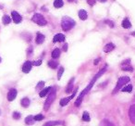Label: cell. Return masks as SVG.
<instances>
[{
    "instance_id": "8fae6325",
    "label": "cell",
    "mask_w": 135,
    "mask_h": 126,
    "mask_svg": "<svg viewBox=\"0 0 135 126\" xmlns=\"http://www.w3.org/2000/svg\"><path fill=\"white\" fill-rule=\"evenodd\" d=\"M65 41V35L62 34H56L54 38H53V42L54 43H57V42H63Z\"/></svg>"
},
{
    "instance_id": "5b68a950",
    "label": "cell",
    "mask_w": 135,
    "mask_h": 126,
    "mask_svg": "<svg viewBox=\"0 0 135 126\" xmlns=\"http://www.w3.org/2000/svg\"><path fill=\"white\" fill-rule=\"evenodd\" d=\"M32 20H33L34 22H35L36 24H38L40 26H45L47 23L45 19L44 18V16H42L41 14H38V13L34 14V16H33V18H32Z\"/></svg>"
},
{
    "instance_id": "1f68e13d",
    "label": "cell",
    "mask_w": 135,
    "mask_h": 126,
    "mask_svg": "<svg viewBox=\"0 0 135 126\" xmlns=\"http://www.w3.org/2000/svg\"><path fill=\"white\" fill-rule=\"evenodd\" d=\"M44 85H45V82H39L38 84H37V86H36V89L39 90V89H41L42 87H44Z\"/></svg>"
},
{
    "instance_id": "7c38bea8",
    "label": "cell",
    "mask_w": 135,
    "mask_h": 126,
    "mask_svg": "<svg viewBox=\"0 0 135 126\" xmlns=\"http://www.w3.org/2000/svg\"><path fill=\"white\" fill-rule=\"evenodd\" d=\"M44 41H45V35L40 34V33H37V35H36V44L41 45V44L44 43Z\"/></svg>"
},
{
    "instance_id": "f546056e",
    "label": "cell",
    "mask_w": 135,
    "mask_h": 126,
    "mask_svg": "<svg viewBox=\"0 0 135 126\" xmlns=\"http://www.w3.org/2000/svg\"><path fill=\"white\" fill-rule=\"evenodd\" d=\"M13 116V119H15V120H19V119H21V113L20 112H17V111H15V112H13L12 114Z\"/></svg>"
},
{
    "instance_id": "277c9868",
    "label": "cell",
    "mask_w": 135,
    "mask_h": 126,
    "mask_svg": "<svg viewBox=\"0 0 135 126\" xmlns=\"http://www.w3.org/2000/svg\"><path fill=\"white\" fill-rule=\"evenodd\" d=\"M130 81H131V79H130V77H128V76H123L121 78H119L118 81V84H117L116 87H115V89L113 90V92L112 93H113V94H116L118 90L121 89V87H122L123 85H125L126 84H128Z\"/></svg>"
},
{
    "instance_id": "60d3db41",
    "label": "cell",
    "mask_w": 135,
    "mask_h": 126,
    "mask_svg": "<svg viewBox=\"0 0 135 126\" xmlns=\"http://www.w3.org/2000/svg\"><path fill=\"white\" fill-rule=\"evenodd\" d=\"M0 114H1V110H0Z\"/></svg>"
},
{
    "instance_id": "d6986e66",
    "label": "cell",
    "mask_w": 135,
    "mask_h": 126,
    "mask_svg": "<svg viewBox=\"0 0 135 126\" xmlns=\"http://www.w3.org/2000/svg\"><path fill=\"white\" fill-rule=\"evenodd\" d=\"M60 56V50L58 48H55L54 50L52 51V58L53 59H57Z\"/></svg>"
},
{
    "instance_id": "603a6c76",
    "label": "cell",
    "mask_w": 135,
    "mask_h": 126,
    "mask_svg": "<svg viewBox=\"0 0 135 126\" xmlns=\"http://www.w3.org/2000/svg\"><path fill=\"white\" fill-rule=\"evenodd\" d=\"M2 21H3L4 24H9L10 21H11V19H10V17L8 16V15H4V16H3V19H2Z\"/></svg>"
},
{
    "instance_id": "d6a6232c",
    "label": "cell",
    "mask_w": 135,
    "mask_h": 126,
    "mask_svg": "<svg viewBox=\"0 0 135 126\" xmlns=\"http://www.w3.org/2000/svg\"><path fill=\"white\" fill-rule=\"evenodd\" d=\"M32 63H33V65H34V66H40L42 64V60L40 59V60H37V61H34V62H32Z\"/></svg>"
},
{
    "instance_id": "e0dca14e",
    "label": "cell",
    "mask_w": 135,
    "mask_h": 126,
    "mask_svg": "<svg viewBox=\"0 0 135 126\" xmlns=\"http://www.w3.org/2000/svg\"><path fill=\"white\" fill-rule=\"evenodd\" d=\"M73 83H74V78H72L71 80H70V82L68 83V84L67 88H66V93L67 94H68L69 92L72 91V89H73Z\"/></svg>"
},
{
    "instance_id": "d4e9b609",
    "label": "cell",
    "mask_w": 135,
    "mask_h": 126,
    "mask_svg": "<svg viewBox=\"0 0 135 126\" xmlns=\"http://www.w3.org/2000/svg\"><path fill=\"white\" fill-rule=\"evenodd\" d=\"M57 65H58V63L55 61V60H50V61H48V66L51 68V69H56V68L57 67Z\"/></svg>"
},
{
    "instance_id": "ac0fdd59",
    "label": "cell",
    "mask_w": 135,
    "mask_h": 126,
    "mask_svg": "<svg viewBox=\"0 0 135 126\" xmlns=\"http://www.w3.org/2000/svg\"><path fill=\"white\" fill-rule=\"evenodd\" d=\"M122 27L125 28V29H129L131 27V21H129L128 19H124L122 21Z\"/></svg>"
},
{
    "instance_id": "30bf717a",
    "label": "cell",
    "mask_w": 135,
    "mask_h": 126,
    "mask_svg": "<svg viewBox=\"0 0 135 126\" xmlns=\"http://www.w3.org/2000/svg\"><path fill=\"white\" fill-rule=\"evenodd\" d=\"M11 16H12V19L15 23H20V22L22 21L21 16L17 12V11H12V12H11Z\"/></svg>"
},
{
    "instance_id": "8992f818",
    "label": "cell",
    "mask_w": 135,
    "mask_h": 126,
    "mask_svg": "<svg viewBox=\"0 0 135 126\" xmlns=\"http://www.w3.org/2000/svg\"><path fill=\"white\" fill-rule=\"evenodd\" d=\"M76 92H77V89H76V90H75V91H74V93L72 94V95H71V96H70V97H65V98H62V99L60 100V103H59V104H60V106H62V107H64V106H66V105H67L69 101L71 100V99H72V98H73V97H75V95H76Z\"/></svg>"
},
{
    "instance_id": "4316f807",
    "label": "cell",
    "mask_w": 135,
    "mask_h": 126,
    "mask_svg": "<svg viewBox=\"0 0 135 126\" xmlns=\"http://www.w3.org/2000/svg\"><path fill=\"white\" fill-rule=\"evenodd\" d=\"M121 69H122L123 71H126V72H132L133 71L132 67L130 66L129 64L128 65H121Z\"/></svg>"
},
{
    "instance_id": "6da1fadb",
    "label": "cell",
    "mask_w": 135,
    "mask_h": 126,
    "mask_svg": "<svg viewBox=\"0 0 135 126\" xmlns=\"http://www.w3.org/2000/svg\"><path fill=\"white\" fill-rule=\"evenodd\" d=\"M106 67H104L101 70V71H100V72L97 73L96 75L93 77V80H92V82H91V83L88 84V86H87V87H86V88H85L84 90L82 91V92L80 93V95L79 96V97L77 98L76 102H75V106H76V107H79V106L80 105V103H81V101H82V98H83V97H84L85 95H86V94H87V93H88L89 91L92 89V87L93 86V84H94V83L96 82L97 79H98V78H100V77H101V76L104 74V72H106Z\"/></svg>"
},
{
    "instance_id": "d590c367",
    "label": "cell",
    "mask_w": 135,
    "mask_h": 126,
    "mask_svg": "<svg viewBox=\"0 0 135 126\" xmlns=\"http://www.w3.org/2000/svg\"><path fill=\"white\" fill-rule=\"evenodd\" d=\"M67 48H68V45L67 44H65V45H64V47H63V50L67 51Z\"/></svg>"
},
{
    "instance_id": "4dcf8cb0",
    "label": "cell",
    "mask_w": 135,
    "mask_h": 126,
    "mask_svg": "<svg viewBox=\"0 0 135 126\" xmlns=\"http://www.w3.org/2000/svg\"><path fill=\"white\" fill-rule=\"evenodd\" d=\"M44 115H42V114H38V115H36V116H34V121H42V120H44Z\"/></svg>"
},
{
    "instance_id": "44dd1931",
    "label": "cell",
    "mask_w": 135,
    "mask_h": 126,
    "mask_svg": "<svg viewBox=\"0 0 135 126\" xmlns=\"http://www.w3.org/2000/svg\"><path fill=\"white\" fill-rule=\"evenodd\" d=\"M62 122L56 121V122H47L46 123H45L43 126H56V125H60Z\"/></svg>"
},
{
    "instance_id": "cb8c5ba5",
    "label": "cell",
    "mask_w": 135,
    "mask_h": 126,
    "mask_svg": "<svg viewBox=\"0 0 135 126\" xmlns=\"http://www.w3.org/2000/svg\"><path fill=\"white\" fill-rule=\"evenodd\" d=\"M34 119L33 116H28V117L25 119V123L26 124H34Z\"/></svg>"
},
{
    "instance_id": "52a82bcc",
    "label": "cell",
    "mask_w": 135,
    "mask_h": 126,
    "mask_svg": "<svg viewBox=\"0 0 135 126\" xmlns=\"http://www.w3.org/2000/svg\"><path fill=\"white\" fill-rule=\"evenodd\" d=\"M129 116L131 122L135 124V105H131L130 109H129Z\"/></svg>"
},
{
    "instance_id": "2e32d148",
    "label": "cell",
    "mask_w": 135,
    "mask_h": 126,
    "mask_svg": "<svg viewBox=\"0 0 135 126\" xmlns=\"http://www.w3.org/2000/svg\"><path fill=\"white\" fill-rule=\"evenodd\" d=\"M21 104L23 108H28V107L30 106V99L28 98V97H24V98H22L21 101Z\"/></svg>"
},
{
    "instance_id": "9a60e30c",
    "label": "cell",
    "mask_w": 135,
    "mask_h": 126,
    "mask_svg": "<svg viewBox=\"0 0 135 126\" xmlns=\"http://www.w3.org/2000/svg\"><path fill=\"white\" fill-rule=\"evenodd\" d=\"M79 17H80V19L81 21H85L87 19V17H88L87 12L85 10H83V9H80V11H79Z\"/></svg>"
},
{
    "instance_id": "7402d4cb",
    "label": "cell",
    "mask_w": 135,
    "mask_h": 126,
    "mask_svg": "<svg viewBox=\"0 0 135 126\" xmlns=\"http://www.w3.org/2000/svg\"><path fill=\"white\" fill-rule=\"evenodd\" d=\"M99 126H115V125L111 122H109L108 120H103Z\"/></svg>"
},
{
    "instance_id": "f1b7e54d",
    "label": "cell",
    "mask_w": 135,
    "mask_h": 126,
    "mask_svg": "<svg viewBox=\"0 0 135 126\" xmlns=\"http://www.w3.org/2000/svg\"><path fill=\"white\" fill-rule=\"evenodd\" d=\"M63 72H64V68L61 67L58 70V72H57V79H58V80L61 79V76H62V74H63Z\"/></svg>"
},
{
    "instance_id": "74e56055",
    "label": "cell",
    "mask_w": 135,
    "mask_h": 126,
    "mask_svg": "<svg viewBox=\"0 0 135 126\" xmlns=\"http://www.w3.org/2000/svg\"><path fill=\"white\" fill-rule=\"evenodd\" d=\"M101 3H105V2H106V0H99Z\"/></svg>"
},
{
    "instance_id": "9c48e42d",
    "label": "cell",
    "mask_w": 135,
    "mask_h": 126,
    "mask_svg": "<svg viewBox=\"0 0 135 126\" xmlns=\"http://www.w3.org/2000/svg\"><path fill=\"white\" fill-rule=\"evenodd\" d=\"M17 97V90L16 89H10L9 92L8 93V100L13 101Z\"/></svg>"
},
{
    "instance_id": "7a4b0ae2",
    "label": "cell",
    "mask_w": 135,
    "mask_h": 126,
    "mask_svg": "<svg viewBox=\"0 0 135 126\" xmlns=\"http://www.w3.org/2000/svg\"><path fill=\"white\" fill-rule=\"evenodd\" d=\"M75 21L72 20L71 18L68 17V16H64L61 20V27L64 31H69L70 29H72L74 26H75Z\"/></svg>"
},
{
    "instance_id": "83f0119b",
    "label": "cell",
    "mask_w": 135,
    "mask_h": 126,
    "mask_svg": "<svg viewBox=\"0 0 135 126\" xmlns=\"http://www.w3.org/2000/svg\"><path fill=\"white\" fill-rule=\"evenodd\" d=\"M122 92H131L132 91V85L131 84H129V85H126L125 87H123L122 90H121Z\"/></svg>"
},
{
    "instance_id": "ab89813d",
    "label": "cell",
    "mask_w": 135,
    "mask_h": 126,
    "mask_svg": "<svg viewBox=\"0 0 135 126\" xmlns=\"http://www.w3.org/2000/svg\"><path fill=\"white\" fill-rule=\"evenodd\" d=\"M0 62H1V58H0Z\"/></svg>"
},
{
    "instance_id": "ba28073f",
    "label": "cell",
    "mask_w": 135,
    "mask_h": 126,
    "mask_svg": "<svg viewBox=\"0 0 135 126\" xmlns=\"http://www.w3.org/2000/svg\"><path fill=\"white\" fill-rule=\"evenodd\" d=\"M32 67H33V63L31 62V61H26L23 64V66H22V72H24V73H28V72H31Z\"/></svg>"
},
{
    "instance_id": "8d00e7d4",
    "label": "cell",
    "mask_w": 135,
    "mask_h": 126,
    "mask_svg": "<svg viewBox=\"0 0 135 126\" xmlns=\"http://www.w3.org/2000/svg\"><path fill=\"white\" fill-rule=\"evenodd\" d=\"M99 60H100V59H96L95 60H94V65H96L97 63L99 62Z\"/></svg>"
},
{
    "instance_id": "5bb4252c",
    "label": "cell",
    "mask_w": 135,
    "mask_h": 126,
    "mask_svg": "<svg viewBox=\"0 0 135 126\" xmlns=\"http://www.w3.org/2000/svg\"><path fill=\"white\" fill-rule=\"evenodd\" d=\"M52 90V87H47V88H45L44 90H42L41 92H40V94H39V96H40V97H45L46 95H48L49 93H50V91Z\"/></svg>"
},
{
    "instance_id": "ffe728a7",
    "label": "cell",
    "mask_w": 135,
    "mask_h": 126,
    "mask_svg": "<svg viewBox=\"0 0 135 126\" xmlns=\"http://www.w3.org/2000/svg\"><path fill=\"white\" fill-rule=\"evenodd\" d=\"M63 0H55L54 1V7L56 8V9H59V8H62L63 7Z\"/></svg>"
},
{
    "instance_id": "4fadbf2b",
    "label": "cell",
    "mask_w": 135,
    "mask_h": 126,
    "mask_svg": "<svg viewBox=\"0 0 135 126\" xmlns=\"http://www.w3.org/2000/svg\"><path fill=\"white\" fill-rule=\"evenodd\" d=\"M115 48V46L114 44H112V43H108V44H106L105 47H104V51L107 53V52H110V51H112L113 49Z\"/></svg>"
},
{
    "instance_id": "836d02e7",
    "label": "cell",
    "mask_w": 135,
    "mask_h": 126,
    "mask_svg": "<svg viewBox=\"0 0 135 126\" xmlns=\"http://www.w3.org/2000/svg\"><path fill=\"white\" fill-rule=\"evenodd\" d=\"M87 3L90 6H93V5L95 4V0H87Z\"/></svg>"
},
{
    "instance_id": "f35d334b",
    "label": "cell",
    "mask_w": 135,
    "mask_h": 126,
    "mask_svg": "<svg viewBox=\"0 0 135 126\" xmlns=\"http://www.w3.org/2000/svg\"><path fill=\"white\" fill-rule=\"evenodd\" d=\"M131 34H132L133 36H135V32H133V33H131Z\"/></svg>"
},
{
    "instance_id": "3957f363",
    "label": "cell",
    "mask_w": 135,
    "mask_h": 126,
    "mask_svg": "<svg viewBox=\"0 0 135 126\" xmlns=\"http://www.w3.org/2000/svg\"><path fill=\"white\" fill-rule=\"evenodd\" d=\"M56 98V89H52L50 91V93L48 94V97H47V99L45 100V106H44V109L47 111L48 109L50 108L51 104L54 102Z\"/></svg>"
},
{
    "instance_id": "e575fe53",
    "label": "cell",
    "mask_w": 135,
    "mask_h": 126,
    "mask_svg": "<svg viewBox=\"0 0 135 126\" xmlns=\"http://www.w3.org/2000/svg\"><path fill=\"white\" fill-rule=\"evenodd\" d=\"M106 23H107V24H108V25H109L111 28H113V27H114V23H113L112 21H108V20H107V21H106Z\"/></svg>"
},
{
    "instance_id": "484cf974",
    "label": "cell",
    "mask_w": 135,
    "mask_h": 126,
    "mask_svg": "<svg viewBox=\"0 0 135 126\" xmlns=\"http://www.w3.org/2000/svg\"><path fill=\"white\" fill-rule=\"evenodd\" d=\"M82 120L84 121V122H90V120H91V118H90V115L87 111H84L83 114H82Z\"/></svg>"
}]
</instances>
